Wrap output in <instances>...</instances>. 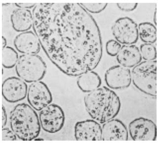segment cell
Returning a JSON list of instances; mask_svg holds the SVG:
<instances>
[{"mask_svg":"<svg viewBox=\"0 0 158 143\" xmlns=\"http://www.w3.org/2000/svg\"><path fill=\"white\" fill-rule=\"evenodd\" d=\"M27 101L35 111H41L52 102L48 86L42 81L31 83L28 88Z\"/></svg>","mask_w":158,"mask_h":143,"instance_id":"cell-8","label":"cell"},{"mask_svg":"<svg viewBox=\"0 0 158 143\" xmlns=\"http://www.w3.org/2000/svg\"><path fill=\"white\" fill-rule=\"evenodd\" d=\"M101 83L100 76L94 70L83 73L78 76L77 80L79 88L83 92L87 93L100 88Z\"/></svg>","mask_w":158,"mask_h":143,"instance_id":"cell-17","label":"cell"},{"mask_svg":"<svg viewBox=\"0 0 158 143\" xmlns=\"http://www.w3.org/2000/svg\"><path fill=\"white\" fill-rule=\"evenodd\" d=\"M121 44L115 39H109L106 42L105 45L106 51L109 55L116 56L121 48Z\"/></svg>","mask_w":158,"mask_h":143,"instance_id":"cell-22","label":"cell"},{"mask_svg":"<svg viewBox=\"0 0 158 143\" xmlns=\"http://www.w3.org/2000/svg\"><path fill=\"white\" fill-rule=\"evenodd\" d=\"M39 117L41 128L45 132L52 134L60 131L65 121L64 111L56 104H50L40 111Z\"/></svg>","mask_w":158,"mask_h":143,"instance_id":"cell-6","label":"cell"},{"mask_svg":"<svg viewBox=\"0 0 158 143\" xmlns=\"http://www.w3.org/2000/svg\"><path fill=\"white\" fill-rule=\"evenodd\" d=\"M84 101L88 114L99 123H105L115 118L121 110L120 97L113 90L106 86L88 93Z\"/></svg>","mask_w":158,"mask_h":143,"instance_id":"cell-2","label":"cell"},{"mask_svg":"<svg viewBox=\"0 0 158 143\" xmlns=\"http://www.w3.org/2000/svg\"><path fill=\"white\" fill-rule=\"evenodd\" d=\"M118 7L125 12H131L135 10L138 6L137 3H117Z\"/></svg>","mask_w":158,"mask_h":143,"instance_id":"cell-24","label":"cell"},{"mask_svg":"<svg viewBox=\"0 0 158 143\" xmlns=\"http://www.w3.org/2000/svg\"><path fill=\"white\" fill-rule=\"evenodd\" d=\"M19 54L15 49L10 46L2 49V65L6 69H11L16 66Z\"/></svg>","mask_w":158,"mask_h":143,"instance_id":"cell-19","label":"cell"},{"mask_svg":"<svg viewBox=\"0 0 158 143\" xmlns=\"http://www.w3.org/2000/svg\"><path fill=\"white\" fill-rule=\"evenodd\" d=\"M74 136L77 141L102 140V126L94 120L78 121L74 126Z\"/></svg>","mask_w":158,"mask_h":143,"instance_id":"cell-12","label":"cell"},{"mask_svg":"<svg viewBox=\"0 0 158 143\" xmlns=\"http://www.w3.org/2000/svg\"><path fill=\"white\" fill-rule=\"evenodd\" d=\"M14 45L16 51L23 54H37L41 50L38 38L32 31L17 35L14 39Z\"/></svg>","mask_w":158,"mask_h":143,"instance_id":"cell-13","label":"cell"},{"mask_svg":"<svg viewBox=\"0 0 158 143\" xmlns=\"http://www.w3.org/2000/svg\"><path fill=\"white\" fill-rule=\"evenodd\" d=\"M111 30L115 40L121 44L131 45L138 41V25L130 17H120L116 20Z\"/></svg>","mask_w":158,"mask_h":143,"instance_id":"cell-7","label":"cell"},{"mask_svg":"<svg viewBox=\"0 0 158 143\" xmlns=\"http://www.w3.org/2000/svg\"><path fill=\"white\" fill-rule=\"evenodd\" d=\"M7 121V116L5 107H2V128H4L6 125Z\"/></svg>","mask_w":158,"mask_h":143,"instance_id":"cell-26","label":"cell"},{"mask_svg":"<svg viewBox=\"0 0 158 143\" xmlns=\"http://www.w3.org/2000/svg\"><path fill=\"white\" fill-rule=\"evenodd\" d=\"M104 79L108 88L111 89L127 88L131 83V70L120 65L113 66L107 70Z\"/></svg>","mask_w":158,"mask_h":143,"instance_id":"cell-11","label":"cell"},{"mask_svg":"<svg viewBox=\"0 0 158 143\" xmlns=\"http://www.w3.org/2000/svg\"><path fill=\"white\" fill-rule=\"evenodd\" d=\"M10 129L22 141H32L38 137L41 126L39 116L31 106L17 104L10 113Z\"/></svg>","mask_w":158,"mask_h":143,"instance_id":"cell-3","label":"cell"},{"mask_svg":"<svg viewBox=\"0 0 158 143\" xmlns=\"http://www.w3.org/2000/svg\"><path fill=\"white\" fill-rule=\"evenodd\" d=\"M27 91L26 82L19 77H9L2 83V97L7 102L15 103L24 100L27 97Z\"/></svg>","mask_w":158,"mask_h":143,"instance_id":"cell-10","label":"cell"},{"mask_svg":"<svg viewBox=\"0 0 158 143\" xmlns=\"http://www.w3.org/2000/svg\"><path fill=\"white\" fill-rule=\"evenodd\" d=\"M7 45V41L4 36L2 37V49L5 48Z\"/></svg>","mask_w":158,"mask_h":143,"instance_id":"cell-27","label":"cell"},{"mask_svg":"<svg viewBox=\"0 0 158 143\" xmlns=\"http://www.w3.org/2000/svg\"><path fill=\"white\" fill-rule=\"evenodd\" d=\"M131 82L138 90L153 98L157 97V61H144L131 72Z\"/></svg>","mask_w":158,"mask_h":143,"instance_id":"cell-4","label":"cell"},{"mask_svg":"<svg viewBox=\"0 0 158 143\" xmlns=\"http://www.w3.org/2000/svg\"><path fill=\"white\" fill-rule=\"evenodd\" d=\"M139 51L142 59L144 60V61L156 60L157 49L154 44L147 43L141 44Z\"/></svg>","mask_w":158,"mask_h":143,"instance_id":"cell-20","label":"cell"},{"mask_svg":"<svg viewBox=\"0 0 158 143\" xmlns=\"http://www.w3.org/2000/svg\"><path fill=\"white\" fill-rule=\"evenodd\" d=\"M81 6L89 14H99L107 6V3H80Z\"/></svg>","mask_w":158,"mask_h":143,"instance_id":"cell-21","label":"cell"},{"mask_svg":"<svg viewBox=\"0 0 158 143\" xmlns=\"http://www.w3.org/2000/svg\"><path fill=\"white\" fill-rule=\"evenodd\" d=\"M2 141H15L17 139V136L12 130L9 128H2Z\"/></svg>","mask_w":158,"mask_h":143,"instance_id":"cell-23","label":"cell"},{"mask_svg":"<svg viewBox=\"0 0 158 143\" xmlns=\"http://www.w3.org/2000/svg\"><path fill=\"white\" fill-rule=\"evenodd\" d=\"M47 71L45 62L38 54H22L15 66L17 75L27 83L41 81Z\"/></svg>","mask_w":158,"mask_h":143,"instance_id":"cell-5","label":"cell"},{"mask_svg":"<svg viewBox=\"0 0 158 143\" xmlns=\"http://www.w3.org/2000/svg\"><path fill=\"white\" fill-rule=\"evenodd\" d=\"M36 4L37 3H15V5L18 8L29 10L33 9Z\"/></svg>","mask_w":158,"mask_h":143,"instance_id":"cell-25","label":"cell"},{"mask_svg":"<svg viewBox=\"0 0 158 143\" xmlns=\"http://www.w3.org/2000/svg\"><path fill=\"white\" fill-rule=\"evenodd\" d=\"M128 131L121 120L113 118L103 123L102 126V140L127 141Z\"/></svg>","mask_w":158,"mask_h":143,"instance_id":"cell-14","label":"cell"},{"mask_svg":"<svg viewBox=\"0 0 158 143\" xmlns=\"http://www.w3.org/2000/svg\"><path fill=\"white\" fill-rule=\"evenodd\" d=\"M10 21L15 31L21 33L27 32L33 27V14L30 10L18 8L12 11Z\"/></svg>","mask_w":158,"mask_h":143,"instance_id":"cell-16","label":"cell"},{"mask_svg":"<svg viewBox=\"0 0 158 143\" xmlns=\"http://www.w3.org/2000/svg\"><path fill=\"white\" fill-rule=\"evenodd\" d=\"M116 57L118 63L127 68H133L142 60L139 49L135 44L122 46Z\"/></svg>","mask_w":158,"mask_h":143,"instance_id":"cell-15","label":"cell"},{"mask_svg":"<svg viewBox=\"0 0 158 143\" xmlns=\"http://www.w3.org/2000/svg\"><path fill=\"white\" fill-rule=\"evenodd\" d=\"M138 37L144 43H154L157 41L155 25L149 22H141L138 26Z\"/></svg>","mask_w":158,"mask_h":143,"instance_id":"cell-18","label":"cell"},{"mask_svg":"<svg viewBox=\"0 0 158 143\" xmlns=\"http://www.w3.org/2000/svg\"><path fill=\"white\" fill-rule=\"evenodd\" d=\"M128 132L133 141H155L157 126L153 121L140 117L135 118L128 125Z\"/></svg>","mask_w":158,"mask_h":143,"instance_id":"cell-9","label":"cell"},{"mask_svg":"<svg viewBox=\"0 0 158 143\" xmlns=\"http://www.w3.org/2000/svg\"><path fill=\"white\" fill-rule=\"evenodd\" d=\"M33 29L41 47L66 75L79 76L93 71L103 55L98 23L80 3H37Z\"/></svg>","mask_w":158,"mask_h":143,"instance_id":"cell-1","label":"cell"}]
</instances>
